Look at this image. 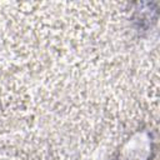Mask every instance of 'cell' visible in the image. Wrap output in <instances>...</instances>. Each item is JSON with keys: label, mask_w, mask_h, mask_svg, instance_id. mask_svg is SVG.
Returning <instances> with one entry per match:
<instances>
[{"label": "cell", "mask_w": 160, "mask_h": 160, "mask_svg": "<svg viewBox=\"0 0 160 160\" xmlns=\"http://www.w3.org/2000/svg\"><path fill=\"white\" fill-rule=\"evenodd\" d=\"M152 151V140L148 134L140 132L134 136L121 150L119 160H149Z\"/></svg>", "instance_id": "6da1fadb"}]
</instances>
